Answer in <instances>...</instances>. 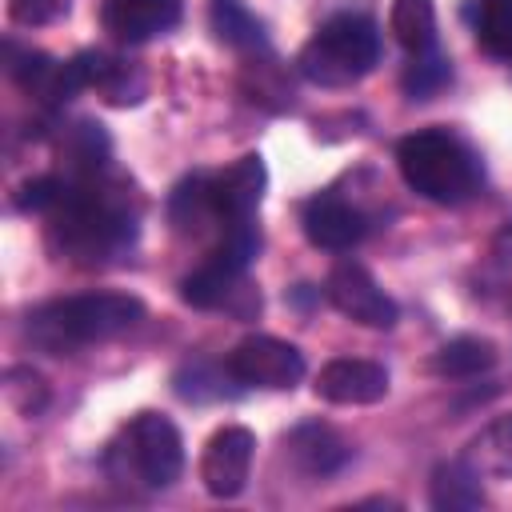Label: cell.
<instances>
[{
	"instance_id": "8",
	"label": "cell",
	"mask_w": 512,
	"mask_h": 512,
	"mask_svg": "<svg viewBox=\"0 0 512 512\" xmlns=\"http://www.w3.org/2000/svg\"><path fill=\"white\" fill-rule=\"evenodd\" d=\"M252 456H256V436L240 424H224L220 432H212V440L204 444L200 456V480L212 496L228 500L240 496L252 472Z\"/></svg>"
},
{
	"instance_id": "14",
	"label": "cell",
	"mask_w": 512,
	"mask_h": 512,
	"mask_svg": "<svg viewBox=\"0 0 512 512\" xmlns=\"http://www.w3.org/2000/svg\"><path fill=\"white\" fill-rule=\"evenodd\" d=\"M432 504L448 508V512H468L484 504V488H480V472L468 460H448L432 472Z\"/></svg>"
},
{
	"instance_id": "7",
	"label": "cell",
	"mask_w": 512,
	"mask_h": 512,
	"mask_svg": "<svg viewBox=\"0 0 512 512\" xmlns=\"http://www.w3.org/2000/svg\"><path fill=\"white\" fill-rule=\"evenodd\" d=\"M324 296H328V304H332L340 316H348V320H356V324H364V328H392V324H396V304H392V296H388V292L372 280V272H368L364 264H356V260H340V264L328 272Z\"/></svg>"
},
{
	"instance_id": "6",
	"label": "cell",
	"mask_w": 512,
	"mask_h": 512,
	"mask_svg": "<svg viewBox=\"0 0 512 512\" xmlns=\"http://www.w3.org/2000/svg\"><path fill=\"white\" fill-rule=\"evenodd\" d=\"M224 372L236 384H248V388H292L304 376V356L288 340H276V336H244L228 352Z\"/></svg>"
},
{
	"instance_id": "22",
	"label": "cell",
	"mask_w": 512,
	"mask_h": 512,
	"mask_svg": "<svg viewBox=\"0 0 512 512\" xmlns=\"http://www.w3.org/2000/svg\"><path fill=\"white\" fill-rule=\"evenodd\" d=\"M72 0H8V16L24 28H40V24H52L68 12Z\"/></svg>"
},
{
	"instance_id": "21",
	"label": "cell",
	"mask_w": 512,
	"mask_h": 512,
	"mask_svg": "<svg viewBox=\"0 0 512 512\" xmlns=\"http://www.w3.org/2000/svg\"><path fill=\"white\" fill-rule=\"evenodd\" d=\"M60 196H64V180H56V176H32V180L20 184L16 208H24V212H52L60 204Z\"/></svg>"
},
{
	"instance_id": "19",
	"label": "cell",
	"mask_w": 512,
	"mask_h": 512,
	"mask_svg": "<svg viewBox=\"0 0 512 512\" xmlns=\"http://www.w3.org/2000/svg\"><path fill=\"white\" fill-rule=\"evenodd\" d=\"M212 28L220 40H228L236 48H260L264 44L260 20L240 0H212Z\"/></svg>"
},
{
	"instance_id": "16",
	"label": "cell",
	"mask_w": 512,
	"mask_h": 512,
	"mask_svg": "<svg viewBox=\"0 0 512 512\" xmlns=\"http://www.w3.org/2000/svg\"><path fill=\"white\" fill-rule=\"evenodd\" d=\"M492 364H496V344L492 340H480V336H456V340H448L432 356V372L436 376H452V380L480 376Z\"/></svg>"
},
{
	"instance_id": "17",
	"label": "cell",
	"mask_w": 512,
	"mask_h": 512,
	"mask_svg": "<svg viewBox=\"0 0 512 512\" xmlns=\"http://www.w3.org/2000/svg\"><path fill=\"white\" fill-rule=\"evenodd\" d=\"M292 456L308 468V472H336L348 460V444L328 428V424H304L292 432Z\"/></svg>"
},
{
	"instance_id": "5",
	"label": "cell",
	"mask_w": 512,
	"mask_h": 512,
	"mask_svg": "<svg viewBox=\"0 0 512 512\" xmlns=\"http://www.w3.org/2000/svg\"><path fill=\"white\" fill-rule=\"evenodd\" d=\"M108 472L140 488H168L184 472V440L160 412H136L108 444Z\"/></svg>"
},
{
	"instance_id": "3",
	"label": "cell",
	"mask_w": 512,
	"mask_h": 512,
	"mask_svg": "<svg viewBox=\"0 0 512 512\" xmlns=\"http://www.w3.org/2000/svg\"><path fill=\"white\" fill-rule=\"evenodd\" d=\"M376 60H380V32L360 12H340L324 20L296 56L304 80L320 88H348L360 76H368Z\"/></svg>"
},
{
	"instance_id": "2",
	"label": "cell",
	"mask_w": 512,
	"mask_h": 512,
	"mask_svg": "<svg viewBox=\"0 0 512 512\" xmlns=\"http://www.w3.org/2000/svg\"><path fill=\"white\" fill-rule=\"evenodd\" d=\"M396 164L412 192L432 204H464L480 188V160L444 128H424L400 140Z\"/></svg>"
},
{
	"instance_id": "10",
	"label": "cell",
	"mask_w": 512,
	"mask_h": 512,
	"mask_svg": "<svg viewBox=\"0 0 512 512\" xmlns=\"http://www.w3.org/2000/svg\"><path fill=\"white\" fill-rule=\"evenodd\" d=\"M316 396L328 404H376L388 396V372L376 360L340 356V360H328L320 368Z\"/></svg>"
},
{
	"instance_id": "12",
	"label": "cell",
	"mask_w": 512,
	"mask_h": 512,
	"mask_svg": "<svg viewBox=\"0 0 512 512\" xmlns=\"http://www.w3.org/2000/svg\"><path fill=\"white\" fill-rule=\"evenodd\" d=\"M300 224H304V236L316 248H328V252H348L364 236V216L348 200H340L332 192L312 196L304 204V212H300Z\"/></svg>"
},
{
	"instance_id": "18",
	"label": "cell",
	"mask_w": 512,
	"mask_h": 512,
	"mask_svg": "<svg viewBox=\"0 0 512 512\" xmlns=\"http://www.w3.org/2000/svg\"><path fill=\"white\" fill-rule=\"evenodd\" d=\"M476 40L484 52L512 60V0H480L476 8Z\"/></svg>"
},
{
	"instance_id": "15",
	"label": "cell",
	"mask_w": 512,
	"mask_h": 512,
	"mask_svg": "<svg viewBox=\"0 0 512 512\" xmlns=\"http://www.w3.org/2000/svg\"><path fill=\"white\" fill-rule=\"evenodd\" d=\"M388 28H392L396 44L408 48L412 56L436 48V8H432V0H392Z\"/></svg>"
},
{
	"instance_id": "1",
	"label": "cell",
	"mask_w": 512,
	"mask_h": 512,
	"mask_svg": "<svg viewBox=\"0 0 512 512\" xmlns=\"http://www.w3.org/2000/svg\"><path fill=\"white\" fill-rule=\"evenodd\" d=\"M144 320V304L128 292H80L52 300L28 316V336L48 352H72L112 340Z\"/></svg>"
},
{
	"instance_id": "20",
	"label": "cell",
	"mask_w": 512,
	"mask_h": 512,
	"mask_svg": "<svg viewBox=\"0 0 512 512\" xmlns=\"http://www.w3.org/2000/svg\"><path fill=\"white\" fill-rule=\"evenodd\" d=\"M444 80H448V60H444L436 48H428V52L412 56V68H408V76H404L408 92H416V96H424V92L440 88Z\"/></svg>"
},
{
	"instance_id": "11",
	"label": "cell",
	"mask_w": 512,
	"mask_h": 512,
	"mask_svg": "<svg viewBox=\"0 0 512 512\" xmlns=\"http://www.w3.org/2000/svg\"><path fill=\"white\" fill-rule=\"evenodd\" d=\"M184 16V0H104L100 20L116 40L144 44L168 28H176Z\"/></svg>"
},
{
	"instance_id": "9",
	"label": "cell",
	"mask_w": 512,
	"mask_h": 512,
	"mask_svg": "<svg viewBox=\"0 0 512 512\" xmlns=\"http://www.w3.org/2000/svg\"><path fill=\"white\" fill-rule=\"evenodd\" d=\"M264 184H268V172H264V160L256 152H248L236 164L212 172L208 176V204H212L216 224L224 228V224H236V220H252V212L260 208Z\"/></svg>"
},
{
	"instance_id": "13",
	"label": "cell",
	"mask_w": 512,
	"mask_h": 512,
	"mask_svg": "<svg viewBox=\"0 0 512 512\" xmlns=\"http://www.w3.org/2000/svg\"><path fill=\"white\" fill-rule=\"evenodd\" d=\"M464 460L480 472V476H512V412L496 416L492 424H484L468 448Z\"/></svg>"
},
{
	"instance_id": "4",
	"label": "cell",
	"mask_w": 512,
	"mask_h": 512,
	"mask_svg": "<svg viewBox=\"0 0 512 512\" xmlns=\"http://www.w3.org/2000/svg\"><path fill=\"white\" fill-rule=\"evenodd\" d=\"M52 236L68 256L92 264L116 256L132 240V216L96 188L64 184V196L52 208Z\"/></svg>"
}]
</instances>
